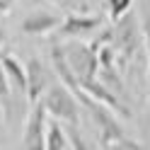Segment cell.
<instances>
[{
  "label": "cell",
  "instance_id": "4fadbf2b",
  "mask_svg": "<svg viewBox=\"0 0 150 150\" xmlns=\"http://www.w3.org/2000/svg\"><path fill=\"white\" fill-rule=\"evenodd\" d=\"M17 3V0H0V15H7L12 10V5Z\"/></svg>",
  "mask_w": 150,
  "mask_h": 150
},
{
  "label": "cell",
  "instance_id": "5bb4252c",
  "mask_svg": "<svg viewBox=\"0 0 150 150\" xmlns=\"http://www.w3.org/2000/svg\"><path fill=\"white\" fill-rule=\"evenodd\" d=\"M3 17H5V15H0V44H5V41H7V34H5V24H3Z\"/></svg>",
  "mask_w": 150,
  "mask_h": 150
},
{
  "label": "cell",
  "instance_id": "8fae6325",
  "mask_svg": "<svg viewBox=\"0 0 150 150\" xmlns=\"http://www.w3.org/2000/svg\"><path fill=\"white\" fill-rule=\"evenodd\" d=\"M143 44L148 51V87H150V7H143Z\"/></svg>",
  "mask_w": 150,
  "mask_h": 150
},
{
  "label": "cell",
  "instance_id": "9a60e30c",
  "mask_svg": "<svg viewBox=\"0 0 150 150\" xmlns=\"http://www.w3.org/2000/svg\"><path fill=\"white\" fill-rule=\"evenodd\" d=\"M53 5H61V7H68V5H73V0H51Z\"/></svg>",
  "mask_w": 150,
  "mask_h": 150
},
{
  "label": "cell",
  "instance_id": "2e32d148",
  "mask_svg": "<svg viewBox=\"0 0 150 150\" xmlns=\"http://www.w3.org/2000/svg\"><path fill=\"white\" fill-rule=\"evenodd\" d=\"M114 150H124V148H114Z\"/></svg>",
  "mask_w": 150,
  "mask_h": 150
},
{
  "label": "cell",
  "instance_id": "3957f363",
  "mask_svg": "<svg viewBox=\"0 0 150 150\" xmlns=\"http://www.w3.org/2000/svg\"><path fill=\"white\" fill-rule=\"evenodd\" d=\"M24 80H27V87H24V95L29 99V104H36L44 92L49 90L53 82H51V70L39 61V58H29L24 65Z\"/></svg>",
  "mask_w": 150,
  "mask_h": 150
},
{
  "label": "cell",
  "instance_id": "8992f818",
  "mask_svg": "<svg viewBox=\"0 0 150 150\" xmlns=\"http://www.w3.org/2000/svg\"><path fill=\"white\" fill-rule=\"evenodd\" d=\"M61 24V17L53 15V12H32L22 20V27L20 29L29 36H44L49 32H56Z\"/></svg>",
  "mask_w": 150,
  "mask_h": 150
},
{
  "label": "cell",
  "instance_id": "277c9868",
  "mask_svg": "<svg viewBox=\"0 0 150 150\" xmlns=\"http://www.w3.org/2000/svg\"><path fill=\"white\" fill-rule=\"evenodd\" d=\"M44 136H46V109L41 102H36L32 104V111L27 116L22 150H44Z\"/></svg>",
  "mask_w": 150,
  "mask_h": 150
},
{
  "label": "cell",
  "instance_id": "5b68a950",
  "mask_svg": "<svg viewBox=\"0 0 150 150\" xmlns=\"http://www.w3.org/2000/svg\"><path fill=\"white\" fill-rule=\"evenodd\" d=\"M102 29V17L97 15H68L58 24V39H80Z\"/></svg>",
  "mask_w": 150,
  "mask_h": 150
},
{
  "label": "cell",
  "instance_id": "7c38bea8",
  "mask_svg": "<svg viewBox=\"0 0 150 150\" xmlns=\"http://www.w3.org/2000/svg\"><path fill=\"white\" fill-rule=\"evenodd\" d=\"M0 102L5 104V114H7V102H10V82H7V75L3 70V63H0Z\"/></svg>",
  "mask_w": 150,
  "mask_h": 150
},
{
  "label": "cell",
  "instance_id": "52a82bcc",
  "mask_svg": "<svg viewBox=\"0 0 150 150\" xmlns=\"http://www.w3.org/2000/svg\"><path fill=\"white\" fill-rule=\"evenodd\" d=\"M0 63H3V70H5V75H7V82H10L17 92H24V87H27L24 65L17 61L12 53H5V51H0Z\"/></svg>",
  "mask_w": 150,
  "mask_h": 150
},
{
  "label": "cell",
  "instance_id": "ba28073f",
  "mask_svg": "<svg viewBox=\"0 0 150 150\" xmlns=\"http://www.w3.org/2000/svg\"><path fill=\"white\" fill-rule=\"evenodd\" d=\"M44 150H68V136H65L61 121H46Z\"/></svg>",
  "mask_w": 150,
  "mask_h": 150
},
{
  "label": "cell",
  "instance_id": "7a4b0ae2",
  "mask_svg": "<svg viewBox=\"0 0 150 150\" xmlns=\"http://www.w3.org/2000/svg\"><path fill=\"white\" fill-rule=\"evenodd\" d=\"M39 102L46 109V116H53V121H63L68 126L80 124V104L75 99V95L65 85H61V82L51 85Z\"/></svg>",
  "mask_w": 150,
  "mask_h": 150
},
{
  "label": "cell",
  "instance_id": "30bf717a",
  "mask_svg": "<svg viewBox=\"0 0 150 150\" xmlns=\"http://www.w3.org/2000/svg\"><path fill=\"white\" fill-rule=\"evenodd\" d=\"M65 136H68V145H70V150H92V145L87 143L85 138H82V133L78 131V126H70L68 131H65Z\"/></svg>",
  "mask_w": 150,
  "mask_h": 150
},
{
  "label": "cell",
  "instance_id": "9c48e42d",
  "mask_svg": "<svg viewBox=\"0 0 150 150\" xmlns=\"http://www.w3.org/2000/svg\"><path fill=\"white\" fill-rule=\"evenodd\" d=\"M104 5H107L109 20H111V22H116L119 17H124V15H126V12L131 10L133 0H104Z\"/></svg>",
  "mask_w": 150,
  "mask_h": 150
},
{
  "label": "cell",
  "instance_id": "6da1fadb",
  "mask_svg": "<svg viewBox=\"0 0 150 150\" xmlns=\"http://www.w3.org/2000/svg\"><path fill=\"white\" fill-rule=\"evenodd\" d=\"M111 46L116 53V65H126L136 58L138 46H140V34H138V20L131 12L119 17L116 22H111Z\"/></svg>",
  "mask_w": 150,
  "mask_h": 150
}]
</instances>
